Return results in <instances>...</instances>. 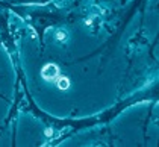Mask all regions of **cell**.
Returning <instances> with one entry per match:
<instances>
[{"label":"cell","mask_w":159,"mask_h":147,"mask_svg":"<svg viewBox=\"0 0 159 147\" xmlns=\"http://www.w3.org/2000/svg\"><path fill=\"white\" fill-rule=\"evenodd\" d=\"M58 74H59V70L52 64L43 68V77H46V79H55V77H58Z\"/></svg>","instance_id":"1"},{"label":"cell","mask_w":159,"mask_h":147,"mask_svg":"<svg viewBox=\"0 0 159 147\" xmlns=\"http://www.w3.org/2000/svg\"><path fill=\"white\" fill-rule=\"evenodd\" d=\"M68 85H70V82H68V79H67V77H62V79H59V82H58V86L62 88V90H67Z\"/></svg>","instance_id":"2"},{"label":"cell","mask_w":159,"mask_h":147,"mask_svg":"<svg viewBox=\"0 0 159 147\" xmlns=\"http://www.w3.org/2000/svg\"><path fill=\"white\" fill-rule=\"evenodd\" d=\"M65 38V34L64 32H58V39H64Z\"/></svg>","instance_id":"3"}]
</instances>
